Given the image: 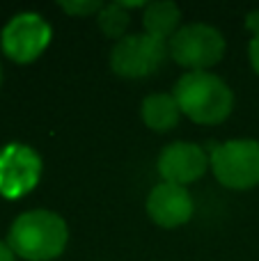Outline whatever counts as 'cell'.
I'll list each match as a JSON object with an SVG mask.
<instances>
[{"mask_svg":"<svg viewBox=\"0 0 259 261\" xmlns=\"http://www.w3.org/2000/svg\"><path fill=\"white\" fill-rule=\"evenodd\" d=\"M67 222L53 211L35 208L12 222L7 245L16 257L25 261H53L67 248Z\"/></svg>","mask_w":259,"mask_h":261,"instance_id":"6da1fadb","label":"cell"},{"mask_svg":"<svg viewBox=\"0 0 259 261\" xmlns=\"http://www.w3.org/2000/svg\"><path fill=\"white\" fill-rule=\"evenodd\" d=\"M179 110L197 124H220L229 117L234 94L227 83L206 71H188L172 90Z\"/></svg>","mask_w":259,"mask_h":261,"instance_id":"7a4b0ae2","label":"cell"},{"mask_svg":"<svg viewBox=\"0 0 259 261\" xmlns=\"http://www.w3.org/2000/svg\"><path fill=\"white\" fill-rule=\"evenodd\" d=\"M170 55L191 71H204L223 60L225 37L206 23H191L174 32L170 39Z\"/></svg>","mask_w":259,"mask_h":261,"instance_id":"3957f363","label":"cell"},{"mask_svg":"<svg viewBox=\"0 0 259 261\" xmlns=\"http://www.w3.org/2000/svg\"><path fill=\"white\" fill-rule=\"evenodd\" d=\"M211 170L225 188L248 190L259 186V142L229 140L214 149Z\"/></svg>","mask_w":259,"mask_h":261,"instance_id":"277c9868","label":"cell"},{"mask_svg":"<svg viewBox=\"0 0 259 261\" xmlns=\"http://www.w3.org/2000/svg\"><path fill=\"white\" fill-rule=\"evenodd\" d=\"M0 41H3V50L9 60L18 64L35 62L50 44V25L39 14H16L3 28Z\"/></svg>","mask_w":259,"mask_h":261,"instance_id":"5b68a950","label":"cell"},{"mask_svg":"<svg viewBox=\"0 0 259 261\" xmlns=\"http://www.w3.org/2000/svg\"><path fill=\"white\" fill-rule=\"evenodd\" d=\"M165 60V44L151 35H126L115 44L110 67L122 78L151 76Z\"/></svg>","mask_w":259,"mask_h":261,"instance_id":"8992f818","label":"cell"},{"mask_svg":"<svg viewBox=\"0 0 259 261\" xmlns=\"http://www.w3.org/2000/svg\"><path fill=\"white\" fill-rule=\"evenodd\" d=\"M41 176V158L25 144H7L0 151V195L14 199L30 193Z\"/></svg>","mask_w":259,"mask_h":261,"instance_id":"52a82bcc","label":"cell"},{"mask_svg":"<svg viewBox=\"0 0 259 261\" xmlns=\"http://www.w3.org/2000/svg\"><path fill=\"white\" fill-rule=\"evenodd\" d=\"M206 167H209V158L204 149L193 142H172L159 156V172L168 184H193L204 174Z\"/></svg>","mask_w":259,"mask_h":261,"instance_id":"ba28073f","label":"cell"},{"mask_svg":"<svg viewBox=\"0 0 259 261\" xmlns=\"http://www.w3.org/2000/svg\"><path fill=\"white\" fill-rule=\"evenodd\" d=\"M147 213L156 225L165 227V229L186 225L193 216V197L186 190V186L163 181L147 197Z\"/></svg>","mask_w":259,"mask_h":261,"instance_id":"9c48e42d","label":"cell"},{"mask_svg":"<svg viewBox=\"0 0 259 261\" xmlns=\"http://www.w3.org/2000/svg\"><path fill=\"white\" fill-rule=\"evenodd\" d=\"M140 115H142V122H145L151 130L165 133V130L177 126L182 110H179V103L172 94L159 92V94H151L142 101Z\"/></svg>","mask_w":259,"mask_h":261,"instance_id":"30bf717a","label":"cell"},{"mask_svg":"<svg viewBox=\"0 0 259 261\" xmlns=\"http://www.w3.org/2000/svg\"><path fill=\"white\" fill-rule=\"evenodd\" d=\"M179 18H182V12H179L177 5L170 3V0H161V3H149L145 7L142 25H145L147 35L163 41L165 37H170V39L174 37Z\"/></svg>","mask_w":259,"mask_h":261,"instance_id":"8fae6325","label":"cell"},{"mask_svg":"<svg viewBox=\"0 0 259 261\" xmlns=\"http://www.w3.org/2000/svg\"><path fill=\"white\" fill-rule=\"evenodd\" d=\"M99 28L103 30L106 37H113V39H124L126 37V28H128V14L126 7L122 3H113V5H103L99 12Z\"/></svg>","mask_w":259,"mask_h":261,"instance_id":"7c38bea8","label":"cell"},{"mask_svg":"<svg viewBox=\"0 0 259 261\" xmlns=\"http://www.w3.org/2000/svg\"><path fill=\"white\" fill-rule=\"evenodd\" d=\"M60 7L73 16H90V14H99L103 5L99 0H87V3H60Z\"/></svg>","mask_w":259,"mask_h":261,"instance_id":"4fadbf2b","label":"cell"},{"mask_svg":"<svg viewBox=\"0 0 259 261\" xmlns=\"http://www.w3.org/2000/svg\"><path fill=\"white\" fill-rule=\"evenodd\" d=\"M248 53H250V64H252V69H255V71L259 73V32H255V37H252Z\"/></svg>","mask_w":259,"mask_h":261,"instance_id":"5bb4252c","label":"cell"},{"mask_svg":"<svg viewBox=\"0 0 259 261\" xmlns=\"http://www.w3.org/2000/svg\"><path fill=\"white\" fill-rule=\"evenodd\" d=\"M0 261H16V254H14L12 248H9L7 243H3V241H0Z\"/></svg>","mask_w":259,"mask_h":261,"instance_id":"9a60e30c","label":"cell"},{"mask_svg":"<svg viewBox=\"0 0 259 261\" xmlns=\"http://www.w3.org/2000/svg\"><path fill=\"white\" fill-rule=\"evenodd\" d=\"M0 83H3V67H0Z\"/></svg>","mask_w":259,"mask_h":261,"instance_id":"2e32d148","label":"cell"}]
</instances>
